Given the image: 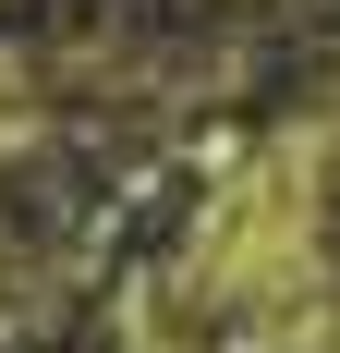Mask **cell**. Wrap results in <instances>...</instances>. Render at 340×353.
<instances>
[{
	"label": "cell",
	"instance_id": "obj_1",
	"mask_svg": "<svg viewBox=\"0 0 340 353\" xmlns=\"http://www.w3.org/2000/svg\"><path fill=\"white\" fill-rule=\"evenodd\" d=\"M25 146H36V73L0 49V159H25Z\"/></svg>",
	"mask_w": 340,
	"mask_h": 353
}]
</instances>
